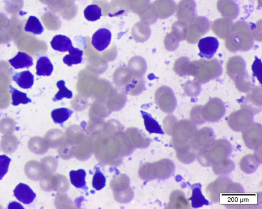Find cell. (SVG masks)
Segmentation results:
<instances>
[{"label":"cell","instance_id":"cell-25","mask_svg":"<svg viewBox=\"0 0 262 209\" xmlns=\"http://www.w3.org/2000/svg\"><path fill=\"white\" fill-rule=\"evenodd\" d=\"M84 16L88 21L95 22L102 16V9L97 5H90L84 10Z\"/></svg>","mask_w":262,"mask_h":209},{"label":"cell","instance_id":"cell-24","mask_svg":"<svg viewBox=\"0 0 262 209\" xmlns=\"http://www.w3.org/2000/svg\"><path fill=\"white\" fill-rule=\"evenodd\" d=\"M10 92L12 96V104L14 106H18L20 104H26L28 103H32L31 99L29 98L27 94L18 90L12 86H10Z\"/></svg>","mask_w":262,"mask_h":209},{"label":"cell","instance_id":"cell-27","mask_svg":"<svg viewBox=\"0 0 262 209\" xmlns=\"http://www.w3.org/2000/svg\"><path fill=\"white\" fill-rule=\"evenodd\" d=\"M106 184V178L98 167L95 168L93 177V186L97 191H101Z\"/></svg>","mask_w":262,"mask_h":209},{"label":"cell","instance_id":"cell-6","mask_svg":"<svg viewBox=\"0 0 262 209\" xmlns=\"http://www.w3.org/2000/svg\"><path fill=\"white\" fill-rule=\"evenodd\" d=\"M215 140L214 132L210 128L204 127L196 131L190 141L191 148L199 151L206 147Z\"/></svg>","mask_w":262,"mask_h":209},{"label":"cell","instance_id":"cell-18","mask_svg":"<svg viewBox=\"0 0 262 209\" xmlns=\"http://www.w3.org/2000/svg\"><path fill=\"white\" fill-rule=\"evenodd\" d=\"M36 69L37 75L49 76L54 71V66L47 57L42 56L38 59Z\"/></svg>","mask_w":262,"mask_h":209},{"label":"cell","instance_id":"cell-3","mask_svg":"<svg viewBox=\"0 0 262 209\" xmlns=\"http://www.w3.org/2000/svg\"><path fill=\"white\" fill-rule=\"evenodd\" d=\"M253 115L247 109L243 107L228 116V125L235 132H242L253 122Z\"/></svg>","mask_w":262,"mask_h":209},{"label":"cell","instance_id":"cell-7","mask_svg":"<svg viewBox=\"0 0 262 209\" xmlns=\"http://www.w3.org/2000/svg\"><path fill=\"white\" fill-rule=\"evenodd\" d=\"M231 182L230 179L225 176L218 177L206 188V193L211 202L216 203L220 201L221 193H223L227 186Z\"/></svg>","mask_w":262,"mask_h":209},{"label":"cell","instance_id":"cell-23","mask_svg":"<svg viewBox=\"0 0 262 209\" xmlns=\"http://www.w3.org/2000/svg\"><path fill=\"white\" fill-rule=\"evenodd\" d=\"M212 166L213 171L215 174L218 175L228 174L234 170L235 168L234 162L228 158Z\"/></svg>","mask_w":262,"mask_h":209},{"label":"cell","instance_id":"cell-9","mask_svg":"<svg viewBox=\"0 0 262 209\" xmlns=\"http://www.w3.org/2000/svg\"><path fill=\"white\" fill-rule=\"evenodd\" d=\"M112 34L109 30L101 28L94 33L92 38V44L98 52H103L110 45Z\"/></svg>","mask_w":262,"mask_h":209},{"label":"cell","instance_id":"cell-16","mask_svg":"<svg viewBox=\"0 0 262 209\" xmlns=\"http://www.w3.org/2000/svg\"><path fill=\"white\" fill-rule=\"evenodd\" d=\"M70 182L77 189H84L87 191L88 188L86 185V172L83 169H78L77 171H72L70 172Z\"/></svg>","mask_w":262,"mask_h":209},{"label":"cell","instance_id":"cell-1","mask_svg":"<svg viewBox=\"0 0 262 209\" xmlns=\"http://www.w3.org/2000/svg\"><path fill=\"white\" fill-rule=\"evenodd\" d=\"M231 153V146L224 139L214 141L198 151L196 157L204 166L214 165L226 160Z\"/></svg>","mask_w":262,"mask_h":209},{"label":"cell","instance_id":"cell-14","mask_svg":"<svg viewBox=\"0 0 262 209\" xmlns=\"http://www.w3.org/2000/svg\"><path fill=\"white\" fill-rule=\"evenodd\" d=\"M13 80L20 87L24 89L31 88L34 84V76L29 71L17 73Z\"/></svg>","mask_w":262,"mask_h":209},{"label":"cell","instance_id":"cell-13","mask_svg":"<svg viewBox=\"0 0 262 209\" xmlns=\"http://www.w3.org/2000/svg\"><path fill=\"white\" fill-rule=\"evenodd\" d=\"M192 195L189 200L191 202V206L194 208H198L204 205H209V203L203 195L201 192V185L200 184H195L191 187Z\"/></svg>","mask_w":262,"mask_h":209},{"label":"cell","instance_id":"cell-12","mask_svg":"<svg viewBox=\"0 0 262 209\" xmlns=\"http://www.w3.org/2000/svg\"><path fill=\"white\" fill-rule=\"evenodd\" d=\"M9 62L15 69L28 68L34 64L32 57L22 52H19L15 57L9 59Z\"/></svg>","mask_w":262,"mask_h":209},{"label":"cell","instance_id":"cell-4","mask_svg":"<svg viewBox=\"0 0 262 209\" xmlns=\"http://www.w3.org/2000/svg\"><path fill=\"white\" fill-rule=\"evenodd\" d=\"M226 112L225 104L219 99H211L203 108L204 117L206 122H215L223 117Z\"/></svg>","mask_w":262,"mask_h":209},{"label":"cell","instance_id":"cell-15","mask_svg":"<svg viewBox=\"0 0 262 209\" xmlns=\"http://www.w3.org/2000/svg\"><path fill=\"white\" fill-rule=\"evenodd\" d=\"M260 163L254 155H248L244 157L240 161V168L243 173L250 174L254 173Z\"/></svg>","mask_w":262,"mask_h":209},{"label":"cell","instance_id":"cell-11","mask_svg":"<svg viewBox=\"0 0 262 209\" xmlns=\"http://www.w3.org/2000/svg\"><path fill=\"white\" fill-rule=\"evenodd\" d=\"M50 44L55 51L60 52H69L74 47L71 39L63 35L55 36Z\"/></svg>","mask_w":262,"mask_h":209},{"label":"cell","instance_id":"cell-20","mask_svg":"<svg viewBox=\"0 0 262 209\" xmlns=\"http://www.w3.org/2000/svg\"><path fill=\"white\" fill-rule=\"evenodd\" d=\"M69 54L64 56L63 63L69 67L78 65L82 62L83 52L78 48L73 47L69 52Z\"/></svg>","mask_w":262,"mask_h":209},{"label":"cell","instance_id":"cell-22","mask_svg":"<svg viewBox=\"0 0 262 209\" xmlns=\"http://www.w3.org/2000/svg\"><path fill=\"white\" fill-rule=\"evenodd\" d=\"M44 28L39 19L35 16L29 17L26 26L25 31L31 33L36 35H41L44 32Z\"/></svg>","mask_w":262,"mask_h":209},{"label":"cell","instance_id":"cell-29","mask_svg":"<svg viewBox=\"0 0 262 209\" xmlns=\"http://www.w3.org/2000/svg\"><path fill=\"white\" fill-rule=\"evenodd\" d=\"M12 160L6 155L0 156V180L7 173L8 168Z\"/></svg>","mask_w":262,"mask_h":209},{"label":"cell","instance_id":"cell-30","mask_svg":"<svg viewBox=\"0 0 262 209\" xmlns=\"http://www.w3.org/2000/svg\"><path fill=\"white\" fill-rule=\"evenodd\" d=\"M176 155L179 161L186 164L192 162L196 157L195 153L190 151V150L181 153H177Z\"/></svg>","mask_w":262,"mask_h":209},{"label":"cell","instance_id":"cell-21","mask_svg":"<svg viewBox=\"0 0 262 209\" xmlns=\"http://www.w3.org/2000/svg\"><path fill=\"white\" fill-rule=\"evenodd\" d=\"M73 113L74 111L71 109L62 107L54 109L51 115L55 123L63 125Z\"/></svg>","mask_w":262,"mask_h":209},{"label":"cell","instance_id":"cell-31","mask_svg":"<svg viewBox=\"0 0 262 209\" xmlns=\"http://www.w3.org/2000/svg\"><path fill=\"white\" fill-rule=\"evenodd\" d=\"M177 122L176 118L172 115H168L165 118L164 122V128L167 134L172 136L175 124Z\"/></svg>","mask_w":262,"mask_h":209},{"label":"cell","instance_id":"cell-28","mask_svg":"<svg viewBox=\"0 0 262 209\" xmlns=\"http://www.w3.org/2000/svg\"><path fill=\"white\" fill-rule=\"evenodd\" d=\"M203 106H196L191 109L190 117L194 124H203L206 122L203 116Z\"/></svg>","mask_w":262,"mask_h":209},{"label":"cell","instance_id":"cell-5","mask_svg":"<svg viewBox=\"0 0 262 209\" xmlns=\"http://www.w3.org/2000/svg\"><path fill=\"white\" fill-rule=\"evenodd\" d=\"M243 137L245 145L250 149H255L262 144V125L252 122L243 131Z\"/></svg>","mask_w":262,"mask_h":209},{"label":"cell","instance_id":"cell-19","mask_svg":"<svg viewBox=\"0 0 262 209\" xmlns=\"http://www.w3.org/2000/svg\"><path fill=\"white\" fill-rule=\"evenodd\" d=\"M144 120L146 130L150 134H164L161 126L155 119L147 112L141 111Z\"/></svg>","mask_w":262,"mask_h":209},{"label":"cell","instance_id":"cell-2","mask_svg":"<svg viewBox=\"0 0 262 209\" xmlns=\"http://www.w3.org/2000/svg\"><path fill=\"white\" fill-rule=\"evenodd\" d=\"M197 131L195 124L188 120L177 122L173 129L172 143H190Z\"/></svg>","mask_w":262,"mask_h":209},{"label":"cell","instance_id":"cell-8","mask_svg":"<svg viewBox=\"0 0 262 209\" xmlns=\"http://www.w3.org/2000/svg\"><path fill=\"white\" fill-rule=\"evenodd\" d=\"M219 46L218 39L214 37H206L200 39L198 47L199 55L201 58L210 59L216 53Z\"/></svg>","mask_w":262,"mask_h":209},{"label":"cell","instance_id":"cell-26","mask_svg":"<svg viewBox=\"0 0 262 209\" xmlns=\"http://www.w3.org/2000/svg\"><path fill=\"white\" fill-rule=\"evenodd\" d=\"M56 86L59 89V91L53 99V101L54 102L62 100V99L64 98L67 99H71L73 98V93L72 91L69 90V89L65 86V82L64 81L62 80L57 82Z\"/></svg>","mask_w":262,"mask_h":209},{"label":"cell","instance_id":"cell-17","mask_svg":"<svg viewBox=\"0 0 262 209\" xmlns=\"http://www.w3.org/2000/svg\"><path fill=\"white\" fill-rule=\"evenodd\" d=\"M169 208H189V203L183 192L180 191L173 192L170 196Z\"/></svg>","mask_w":262,"mask_h":209},{"label":"cell","instance_id":"cell-10","mask_svg":"<svg viewBox=\"0 0 262 209\" xmlns=\"http://www.w3.org/2000/svg\"><path fill=\"white\" fill-rule=\"evenodd\" d=\"M14 193L17 200L25 205L32 204L37 196L29 186L23 183H19L16 187Z\"/></svg>","mask_w":262,"mask_h":209}]
</instances>
